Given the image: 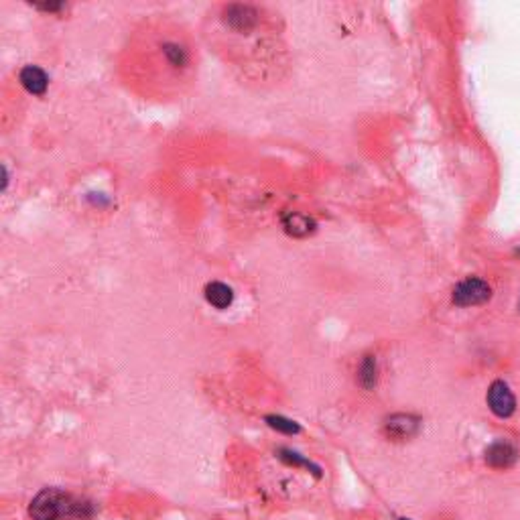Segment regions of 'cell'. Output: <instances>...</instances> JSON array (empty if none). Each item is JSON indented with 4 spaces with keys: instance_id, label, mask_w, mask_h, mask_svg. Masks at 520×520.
Listing matches in <instances>:
<instances>
[{
    "instance_id": "cell-8",
    "label": "cell",
    "mask_w": 520,
    "mask_h": 520,
    "mask_svg": "<svg viewBox=\"0 0 520 520\" xmlns=\"http://www.w3.org/2000/svg\"><path fill=\"white\" fill-rule=\"evenodd\" d=\"M205 299H207V303H212L216 309H226V307H230L234 293H232L228 285L216 281V283H210L205 287Z\"/></svg>"
},
{
    "instance_id": "cell-7",
    "label": "cell",
    "mask_w": 520,
    "mask_h": 520,
    "mask_svg": "<svg viewBox=\"0 0 520 520\" xmlns=\"http://www.w3.org/2000/svg\"><path fill=\"white\" fill-rule=\"evenodd\" d=\"M21 84H23V87H25L29 94L41 96V94H45V90H47L49 80H47V75H45L43 70H39V67H35V65H29V67H25V70L21 72Z\"/></svg>"
},
{
    "instance_id": "cell-12",
    "label": "cell",
    "mask_w": 520,
    "mask_h": 520,
    "mask_svg": "<svg viewBox=\"0 0 520 520\" xmlns=\"http://www.w3.org/2000/svg\"><path fill=\"white\" fill-rule=\"evenodd\" d=\"M266 423L276 429V431H281V433H287V435H293V433H299L301 431V427L295 423V421L291 419H285V417H278V415H273V417H266Z\"/></svg>"
},
{
    "instance_id": "cell-6",
    "label": "cell",
    "mask_w": 520,
    "mask_h": 520,
    "mask_svg": "<svg viewBox=\"0 0 520 520\" xmlns=\"http://www.w3.org/2000/svg\"><path fill=\"white\" fill-rule=\"evenodd\" d=\"M226 23L236 31H250L256 23V13L250 6L234 4V6H228V11H226Z\"/></svg>"
},
{
    "instance_id": "cell-14",
    "label": "cell",
    "mask_w": 520,
    "mask_h": 520,
    "mask_svg": "<svg viewBox=\"0 0 520 520\" xmlns=\"http://www.w3.org/2000/svg\"><path fill=\"white\" fill-rule=\"evenodd\" d=\"M399 520H408V519H399Z\"/></svg>"
},
{
    "instance_id": "cell-11",
    "label": "cell",
    "mask_w": 520,
    "mask_h": 520,
    "mask_svg": "<svg viewBox=\"0 0 520 520\" xmlns=\"http://www.w3.org/2000/svg\"><path fill=\"white\" fill-rule=\"evenodd\" d=\"M278 457L283 460L285 463H289V465H297V467H307V470H311L315 476H321V470H319L315 463H311L309 460H305L301 457L299 453H295V451H291V449H281L278 451Z\"/></svg>"
},
{
    "instance_id": "cell-10",
    "label": "cell",
    "mask_w": 520,
    "mask_h": 520,
    "mask_svg": "<svg viewBox=\"0 0 520 520\" xmlns=\"http://www.w3.org/2000/svg\"><path fill=\"white\" fill-rule=\"evenodd\" d=\"M358 378H360V384L366 390L374 389L376 386V380H378V368H376V360L372 358V356H366V358H364Z\"/></svg>"
},
{
    "instance_id": "cell-5",
    "label": "cell",
    "mask_w": 520,
    "mask_h": 520,
    "mask_svg": "<svg viewBox=\"0 0 520 520\" xmlns=\"http://www.w3.org/2000/svg\"><path fill=\"white\" fill-rule=\"evenodd\" d=\"M421 427V419L415 415H392L384 423V429L392 439H408L413 435H417Z\"/></svg>"
},
{
    "instance_id": "cell-2",
    "label": "cell",
    "mask_w": 520,
    "mask_h": 520,
    "mask_svg": "<svg viewBox=\"0 0 520 520\" xmlns=\"http://www.w3.org/2000/svg\"><path fill=\"white\" fill-rule=\"evenodd\" d=\"M492 289L482 278H465L453 289V303L457 307H472L490 301Z\"/></svg>"
},
{
    "instance_id": "cell-3",
    "label": "cell",
    "mask_w": 520,
    "mask_h": 520,
    "mask_svg": "<svg viewBox=\"0 0 520 520\" xmlns=\"http://www.w3.org/2000/svg\"><path fill=\"white\" fill-rule=\"evenodd\" d=\"M488 406H490L492 413L500 419H508L514 415L516 399H514L512 390L508 389L506 382H502V380L492 382L490 389H488Z\"/></svg>"
},
{
    "instance_id": "cell-4",
    "label": "cell",
    "mask_w": 520,
    "mask_h": 520,
    "mask_svg": "<svg viewBox=\"0 0 520 520\" xmlns=\"http://www.w3.org/2000/svg\"><path fill=\"white\" fill-rule=\"evenodd\" d=\"M519 460V449L508 441H494L486 449V463L494 470H508Z\"/></svg>"
},
{
    "instance_id": "cell-9",
    "label": "cell",
    "mask_w": 520,
    "mask_h": 520,
    "mask_svg": "<svg viewBox=\"0 0 520 520\" xmlns=\"http://www.w3.org/2000/svg\"><path fill=\"white\" fill-rule=\"evenodd\" d=\"M283 224H285V230L289 232L291 236H297V238L309 236L315 230V222L311 217L303 216V214H289Z\"/></svg>"
},
{
    "instance_id": "cell-1",
    "label": "cell",
    "mask_w": 520,
    "mask_h": 520,
    "mask_svg": "<svg viewBox=\"0 0 520 520\" xmlns=\"http://www.w3.org/2000/svg\"><path fill=\"white\" fill-rule=\"evenodd\" d=\"M86 504H82L65 492L58 488H45L33 498L29 514L33 520H82L86 519Z\"/></svg>"
},
{
    "instance_id": "cell-13",
    "label": "cell",
    "mask_w": 520,
    "mask_h": 520,
    "mask_svg": "<svg viewBox=\"0 0 520 520\" xmlns=\"http://www.w3.org/2000/svg\"><path fill=\"white\" fill-rule=\"evenodd\" d=\"M165 53H167V58L171 59L175 65H183L185 63V53L177 45H167L165 47Z\"/></svg>"
}]
</instances>
